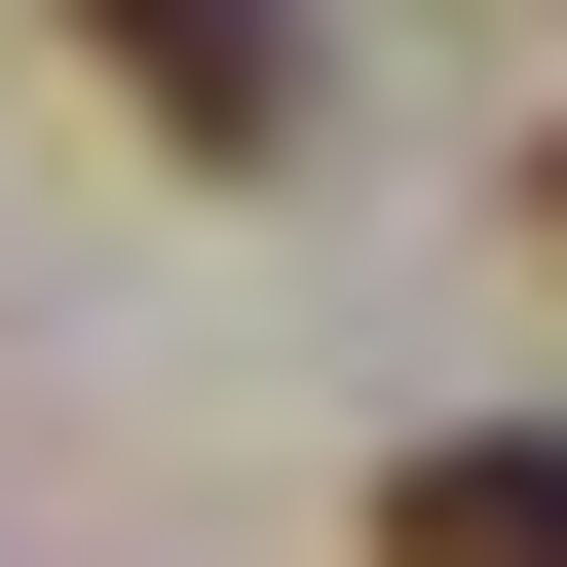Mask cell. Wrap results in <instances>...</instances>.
Here are the masks:
<instances>
[{
  "label": "cell",
  "mask_w": 567,
  "mask_h": 567,
  "mask_svg": "<svg viewBox=\"0 0 567 567\" xmlns=\"http://www.w3.org/2000/svg\"><path fill=\"white\" fill-rule=\"evenodd\" d=\"M76 76L152 152H303V0H76Z\"/></svg>",
  "instance_id": "cell-1"
},
{
  "label": "cell",
  "mask_w": 567,
  "mask_h": 567,
  "mask_svg": "<svg viewBox=\"0 0 567 567\" xmlns=\"http://www.w3.org/2000/svg\"><path fill=\"white\" fill-rule=\"evenodd\" d=\"M341 567H567V454H529V416H454V454H379V529H341Z\"/></svg>",
  "instance_id": "cell-2"
},
{
  "label": "cell",
  "mask_w": 567,
  "mask_h": 567,
  "mask_svg": "<svg viewBox=\"0 0 567 567\" xmlns=\"http://www.w3.org/2000/svg\"><path fill=\"white\" fill-rule=\"evenodd\" d=\"M529 265H567V152H529Z\"/></svg>",
  "instance_id": "cell-3"
}]
</instances>
